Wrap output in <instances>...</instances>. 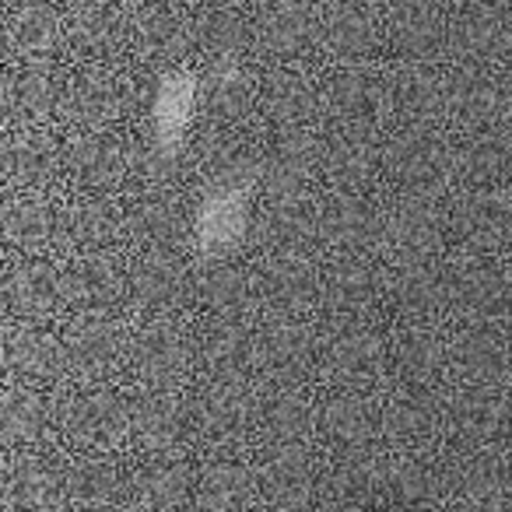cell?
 <instances>
[{
    "label": "cell",
    "mask_w": 512,
    "mask_h": 512,
    "mask_svg": "<svg viewBox=\"0 0 512 512\" xmlns=\"http://www.w3.org/2000/svg\"><path fill=\"white\" fill-rule=\"evenodd\" d=\"M249 200L239 186H225V190L211 193L197 211V242L207 253H221L228 249L246 228Z\"/></svg>",
    "instance_id": "1"
},
{
    "label": "cell",
    "mask_w": 512,
    "mask_h": 512,
    "mask_svg": "<svg viewBox=\"0 0 512 512\" xmlns=\"http://www.w3.org/2000/svg\"><path fill=\"white\" fill-rule=\"evenodd\" d=\"M193 113H197V81L183 78V74L165 78L155 102V130L162 148H176L183 141V134L193 123Z\"/></svg>",
    "instance_id": "2"
}]
</instances>
